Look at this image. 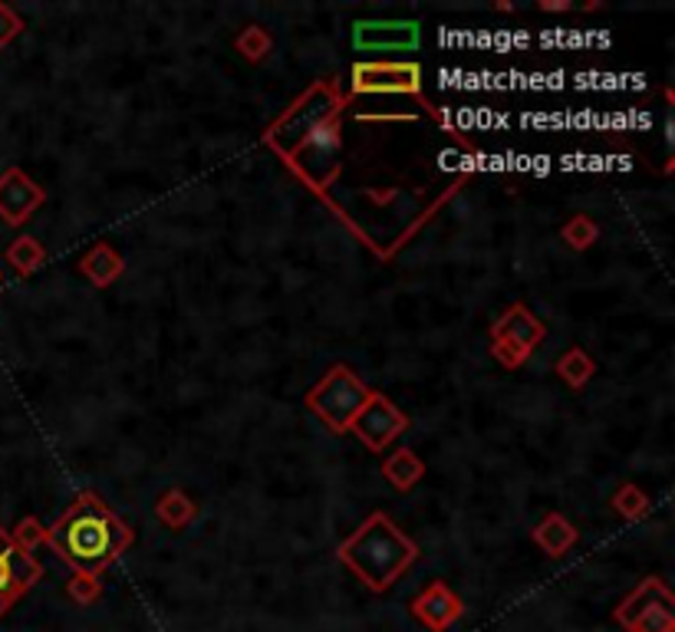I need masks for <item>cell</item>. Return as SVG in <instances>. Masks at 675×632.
Here are the masks:
<instances>
[{"label":"cell","mask_w":675,"mask_h":632,"mask_svg":"<svg viewBox=\"0 0 675 632\" xmlns=\"http://www.w3.org/2000/svg\"><path fill=\"white\" fill-rule=\"evenodd\" d=\"M421 69L415 63H359L352 69L356 92H418Z\"/></svg>","instance_id":"obj_7"},{"label":"cell","mask_w":675,"mask_h":632,"mask_svg":"<svg viewBox=\"0 0 675 632\" xmlns=\"http://www.w3.org/2000/svg\"><path fill=\"white\" fill-rule=\"evenodd\" d=\"M336 102V92H329L326 86H316L306 99H300L277 125H273V132H270V142L280 148V151H286V155H293L316 128H319V122L329 115V105ZM336 109V105H333Z\"/></svg>","instance_id":"obj_3"},{"label":"cell","mask_w":675,"mask_h":632,"mask_svg":"<svg viewBox=\"0 0 675 632\" xmlns=\"http://www.w3.org/2000/svg\"><path fill=\"white\" fill-rule=\"evenodd\" d=\"M339 553L372 589H385L405 563L415 560V546L385 517H369V523L352 533Z\"/></svg>","instance_id":"obj_2"},{"label":"cell","mask_w":675,"mask_h":632,"mask_svg":"<svg viewBox=\"0 0 675 632\" xmlns=\"http://www.w3.org/2000/svg\"><path fill=\"white\" fill-rule=\"evenodd\" d=\"M352 425V431L369 444V448H382V444H389L398 431H402V425H405V418L389 405V402H382V398H375V395H369L365 398V405L356 411V418L349 421Z\"/></svg>","instance_id":"obj_8"},{"label":"cell","mask_w":675,"mask_h":632,"mask_svg":"<svg viewBox=\"0 0 675 632\" xmlns=\"http://www.w3.org/2000/svg\"><path fill=\"white\" fill-rule=\"evenodd\" d=\"M365 398H369V392L339 365V369H333V372L313 388L310 405H313L333 428H346V425L356 418V411L365 405Z\"/></svg>","instance_id":"obj_4"},{"label":"cell","mask_w":675,"mask_h":632,"mask_svg":"<svg viewBox=\"0 0 675 632\" xmlns=\"http://www.w3.org/2000/svg\"><path fill=\"white\" fill-rule=\"evenodd\" d=\"M421 40L415 20H359L352 26V46L359 53H408Z\"/></svg>","instance_id":"obj_5"},{"label":"cell","mask_w":675,"mask_h":632,"mask_svg":"<svg viewBox=\"0 0 675 632\" xmlns=\"http://www.w3.org/2000/svg\"><path fill=\"white\" fill-rule=\"evenodd\" d=\"M36 576H40L36 560L13 537L0 530V616L36 583Z\"/></svg>","instance_id":"obj_6"},{"label":"cell","mask_w":675,"mask_h":632,"mask_svg":"<svg viewBox=\"0 0 675 632\" xmlns=\"http://www.w3.org/2000/svg\"><path fill=\"white\" fill-rule=\"evenodd\" d=\"M128 527L92 494H82L49 530L53 550L89 576L102 573L128 546Z\"/></svg>","instance_id":"obj_1"}]
</instances>
